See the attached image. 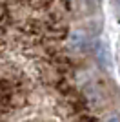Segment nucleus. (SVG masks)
I'll return each mask as SVG.
<instances>
[{
	"label": "nucleus",
	"mask_w": 120,
	"mask_h": 122,
	"mask_svg": "<svg viewBox=\"0 0 120 122\" xmlns=\"http://www.w3.org/2000/svg\"><path fill=\"white\" fill-rule=\"evenodd\" d=\"M118 4H120V0H118Z\"/></svg>",
	"instance_id": "obj_4"
},
{
	"label": "nucleus",
	"mask_w": 120,
	"mask_h": 122,
	"mask_svg": "<svg viewBox=\"0 0 120 122\" xmlns=\"http://www.w3.org/2000/svg\"><path fill=\"white\" fill-rule=\"evenodd\" d=\"M67 47L73 53H89V51L95 49V42H93V36L87 31L75 29L67 36Z\"/></svg>",
	"instance_id": "obj_1"
},
{
	"label": "nucleus",
	"mask_w": 120,
	"mask_h": 122,
	"mask_svg": "<svg viewBox=\"0 0 120 122\" xmlns=\"http://www.w3.org/2000/svg\"><path fill=\"white\" fill-rule=\"evenodd\" d=\"M96 51V60H98V64L104 69H107L109 67V51H107V46L105 44H98V46L95 47Z\"/></svg>",
	"instance_id": "obj_2"
},
{
	"label": "nucleus",
	"mask_w": 120,
	"mask_h": 122,
	"mask_svg": "<svg viewBox=\"0 0 120 122\" xmlns=\"http://www.w3.org/2000/svg\"><path fill=\"white\" fill-rule=\"evenodd\" d=\"M104 122H120V113H111L104 118Z\"/></svg>",
	"instance_id": "obj_3"
}]
</instances>
